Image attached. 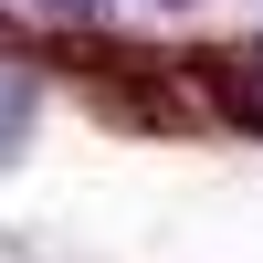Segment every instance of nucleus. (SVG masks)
<instances>
[{
	"mask_svg": "<svg viewBox=\"0 0 263 263\" xmlns=\"http://www.w3.org/2000/svg\"><path fill=\"white\" fill-rule=\"evenodd\" d=\"M21 116H32V95H21V84H0V147H21Z\"/></svg>",
	"mask_w": 263,
	"mask_h": 263,
	"instance_id": "nucleus-1",
	"label": "nucleus"
},
{
	"mask_svg": "<svg viewBox=\"0 0 263 263\" xmlns=\"http://www.w3.org/2000/svg\"><path fill=\"white\" fill-rule=\"evenodd\" d=\"M53 11H95V0H53Z\"/></svg>",
	"mask_w": 263,
	"mask_h": 263,
	"instance_id": "nucleus-2",
	"label": "nucleus"
}]
</instances>
